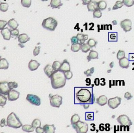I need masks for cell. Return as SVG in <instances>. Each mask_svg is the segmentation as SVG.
<instances>
[{"mask_svg": "<svg viewBox=\"0 0 134 133\" xmlns=\"http://www.w3.org/2000/svg\"><path fill=\"white\" fill-rule=\"evenodd\" d=\"M75 91V101H78V103L84 104L86 103H92V95L91 92L86 88L76 87L74 89Z\"/></svg>", "mask_w": 134, "mask_h": 133, "instance_id": "cell-1", "label": "cell"}, {"mask_svg": "<svg viewBox=\"0 0 134 133\" xmlns=\"http://www.w3.org/2000/svg\"><path fill=\"white\" fill-rule=\"evenodd\" d=\"M50 78L51 86L55 89L63 88L65 85L66 79L63 72L59 71H56Z\"/></svg>", "mask_w": 134, "mask_h": 133, "instance_id": "cell-2", "label": "cell"}, {"mask_svg": "<svg viewBox=\"0 0 134 133\" xmlns=\"http://www.w3.org/2000/svg\"><path fill=\"white\" fill-rule=\"evenodd\" d=\"M6 124L7 126L15 129L19 128L23 126V124L20 122L19 119L14 112L11 113V114L7 116Z\"/></svg>", "mask_w": 134, "mask_h": 133, "instance_id": "cell-3", "label": "cell"}, {"mask_svg": "<svg viewBox=\"0 0 134 133\" xmlns=\"http://www.w3.org/2000/svg\"><path fill=\"white\" fill-rule=\"evenodd\" d=\"M42 27L50 31H55L58 25L57 20L53 17H48L44 19L41 24Z\"/></svg>", "mask_w": 134, "mask_h": 133, "instance_id": "cell-4", "label": "cell"}, {"mask_svg": "<svg viewBox=\"0 0 134 133\" xmlns=\"http://www.w3.org/2000/svg\"><path fill=\"white\" fill-rule=\"evenodd\" d=\"M49 97L51 106L57 108H60L62 103V97L61 96L57 94L52 95L51 94H50Z\"/></svg>", "mask_w": 134, "mask_h": 133, "instance_id": "cell-5", "label": "cell"}, {"mask_svg": "<svg viewBox=\"0 0 134 133\" xmlns=\"http://www.w3.org/2000/svg\"><path fill=\"white\" fill-rule=\"evenodd\" d=\"M72 127L76 130L77 133H87L88 129V124L80 121L72 125Z\"/></svg>", "mask_w": 134, "mask_h": 133, "instance_id": "cell-6", "label": "cell"}, {"mask_svg": "<svg viewBox=\"0 0 134 133\" xmlns=\"http://www.w3.org/2000/svg\"><path fill=\"white\" fill-rule=\"evenodd\" d=\"M117 122L123 126H129L132 125L129 117L125 114L121 115L117 118Z\"/></svg>", "mask_w": 134, "mask_h": 133, "instance_id": "cell-7", "label": "cell"}, {"mask_svg": "<svg viewBox=\"0 0 134 133\" xmlns=\"http://www.w3.org/2000/svg\"><path fill=\"white\" fill-rule=\"evenodd\" d=\"M121 98L119 97H115L113 98L109 99L107 101V104L110 109H115L121 104Z\"/></svg>", "mask_w": 134, "mask_h": 133, "instance_id": "cell-8", "label": "cell"}, {"mask_svg": "<svg viewBox=\"0 0 134 133\" xmlns=\"http://www.w3.org/2000/svg\"><path fill=\"white\" fill-rule=\"evenodd\" d=\"M26 100L30 102L32 105L39 106L41 105V100L40 98L36 95L28 94L26 97Z\"/></svg>", "mask_w": 134, "mask_h": 133, "instance_id": "cell-9", "label": "cell"}, {"mask_svg": "<svg viewBox=\"0 0 134 133\" xmlns=\"http://www.w3.org/2000/svg\"><path fill=\"white\" fill-rule=\"evenodd\" d=\"M120 26L123 29V30L125 32H127L130 31L132 29V22L130 19H126L121 21Z\"/></svg>", "mask_w": 134, "mask_h": 133, "instance_id": "cell-10", "label": "cell"}, {"mask_svg": "<svg viewBox=\"0 0 134 133\" xmlns=\"http://www.w3.org/2000/svg\"><path fill=\"white\" fill-rule=\"evenodd\" d=\"M10 91L8 85V82L4 81L0 82V94L4 95H7Z\"/></svg>", "mask_w": 134, "mask_h": 133, "instance_id": "cell-11", "label": "cell"}, {"mask_svg": "<svg viewBox=\"0 0 134 133\" xmlns=\"http://www.w3.org/2000/svg\"><path fill=\"white\" fill-rule=\"evenodd\" d=\"M20 93L15 90H10L8 94H7V98L8 100L10 101H14L17 100L19 97Z\"/></svg>", "mask_w": 134, "mask_h": 133, "instance_id": "cell-12", "label": "cell"}, {"mask_svg": "<svg viewBox=\"0 0 134 133\" xmlns=\"http://www.w3.org/2000/svg\"><path fill=\"white\" fill-rule=\"evenodd\" d=\"M70 69L71 68H70V63L66 60H64L61 63V67L59 71L63 73H65L66 72L70 71Z\"/></svg>", "mask_w": 134, "mask_h": 133, "instance_id": "cell-13", "label": "cell"}, {"mask_svg": "<svg viewBox=\"0 0 134 133\" xmlns=\"http://www.w3.org/2000/svg\"><path fill=\"white\" fill-rule=\"evenodd\" d=\"M1 34L3 36V39L6 40H10L11 38V29L9 28H5L1 31Z\"/></svg>", "mask_w": 134, "mask_h": 133, "instance_id": "cell-14", "label": "cell"}, {"mask_svg": "<svg viewBox=\"0 0 134 133\" xmlns=\"http://www.w3.org/2000/svg\"><path fill=\"white\" fill-rule=\"evenodd\" d=\"M40 65V63L36 60H32L28 63V69L31 71H34L38 69Z\"/></svg>", "mask_w": 134, "mask_h": 133, "instance_id": "cell-15", "label": "cell"}, {"mask_svg": "<svg viewBox=\"0 0 134 133\" xmlns=\"http://www.w3.org/2000/svg\"><path fill=\"white\" fill-rule=\"evenodd\" d=\"M43 71L45 73V74L47 75V76L48 78H50L51 75L53 74L56 72L54 71L53 69V67L50 64H47L45 67L43 69Z\"/></svg>", "mask_w": 134, "mask_h": 133, "instance_id": "cell-16", "label": "cell"}, {"mask_svg": "<svg viewBox=\"0 0 134 133\" xmlns=\"http://www.w3.org/2000/svg\"><path fill=\"white\" fill-rule=\"evenodd\" d=\"M87 8L89 12H94L96 10L99 9L98 2L94 1H92L90 3L87 5Z\"/></svg>", "mask_w": 134, "mask_h": 133, "instance_id": "cell-17", "label": "cell"}, {"mask_svg": "<svg viewBox=\"0 0 134 133\" xmlns=\"http://www.w3.org/2000/svg\"><path fill=\"white\" fill-rule=\"evenodd\" d=\"M119 65L123 69H128L129 67V60L125 57L119 60Z\"/></svg>", "mask_w": 134, "mask_h": 133, "instance_id": "cell-18", "label": "cell"}, {"mask_svg": "<svg viewBox=\"0 0 134 133\" xmlns=\"http://www.w3.org/2000/svg\"><path fill=\"white\" fill-rule=\"evenodd\" d=\"M44 133H55L56 130V127L54 124L48 125L46 124L43 126Z\"/></svg>", "mask_w": 134, "mask_h": 133, "instance_id": "cell-19", "label": "cell"}, {"mask_svg": "<svg viewBox=\"0 0 134 133\" xmlns=\"http://www.w3.org/2000/svg\"><path fill=\"white\" fill-rule=\"evenodd\" d=\"M107 98L105 95H101L98 98L96 99V103L101 106H104L106 105L107 103Z\"/></svg>", "mask_w": 134, "mask_h": 133, "instance_id": "cell-20", "label": "cell"}, {"mask_svg": "<svg viewBox=\"0 0 134 133\" xmlns=\"http://www.w3.org/2000/svg\"><path fill=\"white\" fill-rule=\"evenodd\" d=\"M18 41L20 44H24L30 40V38L26 34H22L18 36Z\"/></svg>", "mask_w": 134, "mask_h": 133, "instance_id": "cell-21", "label": "cell"}, {"mask_svg": "<svg viewBox=\"0 0 134 133\" xmlns=\"http://www.w3.org/2000/svg\"><path fill=\"white\" fill-rule=\"evenodd\" d=\"M86 58L88 62H90L91 60H93V59H98L99 58L98 52L93 50H90V53H89L88 56H87Z\"/></svg>", "mask_w": 134, "mask_h": 133, "instance_id": "cell-22", "label": "cell"}, {"mask_svg": "<svg viewBox=\"0 0 134 133\" xmlns=\"http://www.w3.org/2000/svg\"><path fill=\"white\" fill-rule=\"evenodd\" d=\"M63 4L61 3V0H51L50 6L51 8L54 9H59L60 7L62 6Z\"/></svg>", "mask_w": 134, "mask_h": 133, "instance_id": "cell-23", "label": "cell"}, {"mask_svg": "<svg viewBox=\"0 0 134 133\" xmlns=\"http://www.w3.org/2000/svg\"><path fill=\"white\" fill-rule=\"evenodd\" d=\"M9 64L5 58H0V70H7L9 69Z\"/></svg>", "mask_w": 134, "mask_h": 133, "instance_id": "cell-24", "label": "cell"}, {"mask_svg": "<svg viewBox=\"0 0 134 133\" xmlns=\"http://www.w3.org/2000/svg\"><path fill=\"white\" fill-rule=\"evenodd\" d=\"M7 25H8L12 29H16L18 27V24L14 18L11 19L7 22Z\"/></svg>", "mask_w": 134, "mask_h": 133, "instance_id": "cell-25", "label": "cell"}, {"mask_svg": "<svg viewBox=\"0 0 134 133\" xmlns=\"http://www.w3.org/2000/svg\"><path fill=\"white\" fill-rule=\"evenodd\" d=\"M22 130L25 132H31L35 130V128L32 125H24L22 126Z\"/></svg>", "mask_w": 134, "mask_h": 133, "instance_id": "cell-26", "label": "cell"}, {"mask_svg": "<svg viewBox=\"0 0 134 133\" xmlns=\"http://www.w3.org/2000/svg\"><path fill=\"white\" fill-rule=\"evenodd\" d=\"M107 7L106 2L104 0H101V1L98 2V8L99 10L101 11H103L105 10Z\"/></svg>", "mask_w": 134, "mask_h": 133, "instance_id": "cell-27", "label": "cell"}, {"mask_svg": "<svg viewBox=\"0 0 134 133\" xmlns=\"http://www.w3.org/2000/svg\"><path fill=\"white\" fill-rule=\"evenodd\" d=\"M91 47L88 46V44L86 43H84L82 44H81L80 50L84 53H87L88 51H90Z\"/></svg>", "mask_w": 134, "mask_h": 133, "instance_id": "cell-28", "label": "cell"}, {"mask_svg": "<svg viewBox=\"0 0 134 133\" xmlns=\"http://www.w3.org/2000/svg\"><path fill=\"white\" fill-rule=\"evenodd\" d=\"M108 41H117V35L116 32L108 33Z\"/></svg>", "mask_w": 134, "mask_h": 133, "instance_id": "cell-29", "label": "cell"}, {"mask_svg": "<svg viewBox=\"0 0 134 133\" xmlns=\"http://www.w3.org/2000/svg\"><path fill=\"white\" fill-rule=\"evenodd\" d=\"M80 117L78 114H75L73 115L71 119V124L72 125L74 124L78 123L79 121H80Z\"/></svg>", "mask_w": 134, "mask_h": 133, "instance_id": "cell-30", "label": "cell"}, {"mask_svg": "<svg viewBox=\"0 0 134 133\" xmlns=\"http://www.w3.org/2000/svg\"><path fill=\"white\" fill-rule=\"evenodd\" d=\"M7 98L5 95L0 94V107H4L6 104Z\"/></svg>", "mask_w": 134, "mask_h": 133, "instance_id": "cell-31", "label": "cell"}, {"mask_svg": "<svg viewBox=\"0 0 134 133\" xmlns=\"http://www.w3.org/2000/svg\"><path fill=\"white\" fill-rule=\"evenodd\" d=\"M21 4L24 7L29 8L31 6L32 0H21Z\"/></svg>", "mask_w": 134, "mask_h": 133, "instance_id": "cell-32", "label": "cell"}, {"mask_svg": "<svg viewBox=\"0 0 134 133\" xmlns=\"http://www.w3.org/2000/svg\"><path fill=\"white\" fill-rule=\"evenodd\" d=\"M9 4L6 3H0V11L2 12H6L8 10Z\"/></svg>", "mask_w": 134, "mask_h": 133, "instance_id": "cell-33", "label": "cell"}, {"mask_svg": "<svg viewBox=\"0 0 134 133\" xmlns=\"http://www.w3.org/2000/svg\"><path fill=\"white\" fill-rule=\"evenodd\" d=\"M61 63L60 62H59L58 61H56L54 62L53 65H52V67H53L55 71H58L59 70V69H60L61 67Z\"/></svg>", "mask_w": 134, "mask_h": 133, "instance_id": "cell-34", "label": "cell"}, {"mask_svg": "<svg viewBox=\"0 0 134 133\" xmlns=\"http://www.w3.org/2000/svg\"><path fill=\"white\" fill-rule=\"evenodd\" d=\"M81 47V44L80 43H77L74 44H72L71 47V50L74 52H77L80 50Z\"/></svg>", "mask_w": 134, "mask_h": 133, "instance_id": "cell-35", "label": "cell"}, {"mask_svg": "<svg viewBox=\"0 0 134 133\" xmlns=\"http://www.w3.org/2000/svg\"><path fill=\"white\" fill-rule=\"evenodd\" d=\"M124 5L122 1H117L116 2L115 5L113 7V10H116L118 9L122 8Z\"/></svg>", "mask_w": 134, "mask_h": 133, "instance_id": "cell-36", "label": "cell"}, {"mask_svg": "<svg viewBox=\"0 0 134 133\" xmlns=\"http://www.w3.org/2000/svg\"><path fill=\"white\" fill-rule=\"evenodd\" d=\"M87 43L88 44V46L91 47V48H92L93 47H95L97 45L98 42L96 41L95 39L91 38L88 40L87 42Z\"/></svg>", "mask_w": 134, "mask_h": 133, "instance_id": "cell-37", "label": "cell"}, {"mask_svg": "<svg viewBox=\"0 0 134 133\" xmlns=\"http://www.w3.org/2000/svg\"><path fill=\"white\" fill-rule=\"evenodd\" d=\"M32 125L35 129H36L37 127L41 126V122L39 119H36L33 121Z\"/></svg>", "mask_w": 134, "mask_h": 133, "instance_id": "cell-38", "label": "cell"}, {"mask_svg": "<svg viewBox=\"0 0 134 133\" xmlns=\"http://www.w3.org/2000/svg\"><path fill=\"white\" fill-rule=\"evenodd\" d=\"M122 2L127 7H131L134 5V0H122Z\"/></svg>", "mask_w": 134, "mask_h": 133, "instance_id": "cell-39", "label": "cell"}, {"mask_svg": "<svg viewBox=\"0 0 134 133\" xmlns=\"http://www.w3.org/2000/svg\"><path fill=\"white\" fill-rule=\"evenodd\" d=\"M84 35L82 34H78L76 36L78 40L79 41V43L80 44H83L85 42V41L84 40Z\"/></svg>", "mask_w": 134, "mask_h": 133, "instance_id": "cell-40", "label": "cell"}, {"mask_svg": "<svg viewBox=\"0 0 134 133\" xmlns=\"http://www.w3.org/2000/svg\"><path fill=\"white\" fill-rule=\"evenodd\" d=\"M116 57H117V58L119 60H121V59H122V58H123L124 57H125V52L123 50H120L117 52Z\"/></svg>", "mask_w": 134, "mask_h": 133, "instance_id": "cell-41", "label": "cell"}, {"mask_svg": "<svg viewBox=\"0 0 134 133\" xmlns=\"http://www.w3.org/2000/svg\"><path fill=\"white\" fill-rule=\"evenodd\" d=\"M102 13L101 12V11L99 10V9L97 10H96L95 11H94L93 13V18H101L102 17Z\"/></svg>", "mask_w": 134, "mask_h": 133, "instance_id": "cell-42", "label": "cell"}, {"mask_svg": "<svg viewBox=\"0 0 134 133\" xmlns=\"http://www.w3.org/2000/svg\"><path fill=\"white\" fill-rule=\"evenodd\" d=\"M9 87L10 90L14 89L15 88H17L18 87V84L15 82H11L8 83Z\"/></svg>", "mask_w": 134, "mask_h": 133, "instance_id": "cell-43", "label": "cell"}, {"mask_svg": "<svg viewBox=\"0 0 134 133\" xmlns=\"http://www.w3.org/2000/svg\"><path fill=\"white\" fill-rule=\"evenodd\" d=\"M64 75L65 76L66 79L67 80L71 79L73 76V74L71 71H68L64 73Z\"/></svg>", "mask_w": 134, "mask_h": 133, "instance_id": "cell-44", "label": "cell"}, {"mask_svg": "<svg viewBox=\"0 0 134 133\" xmlns=\"http://www.w3.org/2000/svg\"><path fill=\"white\" fill-rule=\"evenodd\" d=\"M11 36L15 37H18L19 35V30L18 29H11Z\"/></svg>", "mask_w": 134, "mask_h": 133, "instance_id": "cell-45", "label": "cell"}, {"mask_svg": "<svg viewBox=\"0 0 134 133\" xmlns=\"http://www.w3.org/2000/svg\"><path fill=\"white\" fill-rule=\"evenodd\" d=\"M7 22L6 20H0V30H2L5 28V26L7 25Z\"/></svg>", "mask_w": 134, "mask_h": 133, "instance_id": "cell-46", "label": "cell"}, {"mask_svg": "<svg viewBox=\"0 0 134 133\" xmlns=\"http://www.w3.org/2000/svg\"><path fill=\"white\" fill-rule=\"evenodd\" d=\"M40 47H36L33 51V54L34 56H36L38 55L40 53Z\"/></svg>", "mask_w": 134, "mask_h": 133, "instance_id": "cell-47", "label": "cell"}, {"mask_svg": "<svg viewBox=\"0 0 134 133\" xmlns=\"http://www.w3.org/2000/svg\"><path fill=\"white\" fill-rule=\"evenodd\" d=\"M71 42L72 44H74L77 43H79V41L78 40L76 36H73L71 38Z\"/></svg>", "mask_w": 134, "mask_h": 133, "instance_id": "cell-48", "label": "cell"}, {"mask_svg": "<svg viewBox=\"0 0 134 133\" xmlns=\"http://www.w3.org/2000/svg\"><path fill=\"white\" fill-rule=\"evenodd\" d=\"M124 98L127 100H129L132 98V95L129 92H126L124 94Z\"/></svg>", "mask_w": 134, "mask_h": 133, "instance_id": "cell-49", "label": "cell"}, {"mask_svg": "<svg viewBox=\"0 0 134 133\" xmlns=\"http://www.w3.org/2000/svg\"><path fill=\"white\" fill-rule=\"evenodd\" d=\"M0 126L1 127H3L4 126H7L6 124V121L5 119H2L1 121V123H0Z\"/></svg>", "mask_w": 134, "mask_h": 133, "instance_id": "cell-50", "label": "cell"}, {"mask_svg": "<svg viewBox=\"0 0 134 133\" xmlns=\"http://www.w3.org/2000/svg\"><path fill=\"white\" fill-rule=\"evenodd\" d=\"M35 130H36V133H43L44 132L43 128V127L42 128L41 126L37 127L36 128Z\"/></svg>", "mask_w": 134, "mask_h": 133, "instance_id": "cell-51", "label": "cell"}, {"mask_svg": "<svg viewBox=\"0 0 134 133\" xmlns=\"http://www.w3.org/2000/svg\"><path fill=\"white\" fill-rule=\"evenodd\" d=\"M84 74L86 76H92V74H91V72L90 71V69H88L87 70V71H85L84 72Z\"/></svg>", "mask_w": 134, "mask_h": 133, "instance_id": "cell-52", "label": "cell"}, {"mask_svg": "<svg viewBox=\"0 0 134 133\" xmlns=\"http://www.w3.org/2000/svg\"><path fill=\"white\" fill-rule=\"evenodd\" d=\"M92 0H82V4L83 5H87L88 4L90 3Z\"/></svg>", "mask_w": 134, "mask_h": 133, "instance_id": "cell-53", "label": "cell"}, {"mask_svg": "<svg viewBox=\"0 0 134 133\" xmlns=\"http://www.w3.org/2000/svg\"><path fill=\"white\" fill-rule=\"evenodd\" d=\"M100 84V80L99 78H95V80H94V84L95 86H99Z\"/></svg>", "mask_w": 134, "mask_h": 133, "instance_id": "cell-54", "label": "cell"}, {"mask_svg": "<svg viewBox=\"0 0 134 133\" xmlns=\"http://www.w3.org/2000/svg\"><path fill=\"white\" fill-rule=\"evenodd\" d=\"M129 60L130 61H134V54L133 53H129Z\"/></svg>", "mask_w": 134, "mask_h": 133, "instance_id": "cell-55", "label": "cell"}, {"mask_svg": "<svg viewBox=\"0 0 134 133\" xmlns=\"http://www.w3.org/2000/svg\"><path fill=\"white\" fill-rule=\"evenodd\" d=\"M85 82L87 84H89L88 85H90L91 84V79L90 78H86L85 80Z\"/></svg>", "mask_w": 134, "mask_h": 133, "instance_id": "cell-56", "label": "cell"}, {"mask_svg": "<svg viewBox=\"0 0 134 133\" xmlns=\"http://www.w3.org/2000/svg\"><path fill=\"white\" fill-rule=\"evenodd\" d=\"M89 106H90V105H89L88 104H84V105H83V107H84V108L85 109H88V107H89Z\"/></svg>", "mask_w": 134, "mask_h": 133, "instance_id": "cell-57", "label": "cell"}, {"mask_svg": "<svg viewBox=\"0 0 134 133\" xmlns=\"http://www.w3.org/2000/svg\"><path fill=\"white\" fill-rule=\"evenodd\" d=\"M87 39H88V35H84V41H85Z\"/></svg>", "mask_w": 134, "mask_h": 133, "instance_id": "cell-58", "label": "cell"}, {"mask_svg": "<svg viewBox=\"0 0 134 133\" xmlns=\"http://www.w3.org/2000/svg\"><path fill=\"white\" fill-rule=\"evenodd\" d=\"M109 66L110 67V68H113L114 67V62H111L109 64Z\"/></svg>", "mask_w": 134, "mask_h": 133, "instance_id": "cell-59", "label": "cell"}, {"mask_svg": "<svg viewBox=\"0 0 134 133\" xmlns=\"http://www.w3.org/2000/svg\"><path fill=\"white\" fill-rule=\"evenodd\" d=\"M90 70V71L91 72V74H93L94 72V68H91Z\"/></svg>", "mask_w": 134, "mask_h": 133, "instance_id": "cell-60", "label": "cell"}, {"mask_svg": "<svg viewBox=\"0 0 134 133\" xmlns=\"http://www.w3.org/2000/svg\"><path fill=\"white\" fill-rule=\"evenodd\" d=\"M112 23L113 24V25H115L117 24V21L116 20H114L112 21Z\"/></svg>", "mask_w": 134, "mask_h": 133, "instance_id": "cell-61", "label": "cell"}, {"mask_svg": "<svg viewBox=\"0 0 134 133\" xmlns=\"http://www.w3.org/2000/svg\"><path fill=\"white\" fill-rule=\"evenodd\" d=\"M41 1L44 2V1H48V0H41Z\"/></svg>", "mask_w": 134, "mask_h": 133, "instance_id": "cell-62", "label": "cell"}, {"mask_svg": "<svg viewBox=\"0 0 134 133\" xmlns=\"http://www.w3.org/2000/svg\"><path fill=\"white\" fill-rule=\"evenodd\" d=\"M1 133H5V132H1Z\"/></svg>", "mask_w": 134, "mask_h": 133, "instance_id": "cell-63", "label": "cell"}]
</instances>
